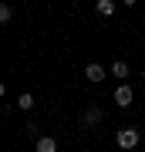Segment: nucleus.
Here are the masks:
<instances>
[{"instance_id":"f257e3e1","label":"nucleus","mask_w":145,"mask_h":152,"mask_svg":"<svg viewBox=\"0 0 145 152\" xmlns=\"http://www.w3.org/2000/svg\"><path fill=\"white\" fill-rule=\"evenodd\" d=\"M101 122H105V108H98V105H88L81 112V129H98Z\"/></svg>"},{"instance_id":"f03ea898","label":"nucleus","mask_w":145,"mask_h":152,"mask_svg":"<svg viewBox=\"0 0 145 152\" xmlns=\"http://www.w3.org/2000/svg\"><path fill=\"white\" fill-rule=\"evenodd\" d=\"M115 142H118V149H135L142 142V135H138V129H118V135H115Z\"/></svg>"},{"instance_id":"7ed1b4c3","label":"nucleus","mask_w":145,"mask_h":152,"mask_svg":"<svg viewBox=\"0 0 145 152\" xmlns=\"http://www.w3.org/2000/svg\"><path fill=\"white\" fill-rule=\"evenodd\" d=\"M111 98H115V105H118V108H128V105L135 102V91H132V85H125V81H122L118 88H115V95H111Z\"/></svg>"},{"instance_id":"20e7f679","label":"nucleus","mask_w":145,"mask_h":152,"mask_svg":"<svg viewBox=\"0 0 145 152\" xmlns=\"http://www.w3.org/2000/svg\"><path fill=\"white\" fill-rule=\"evenodd\" d=\"M85 78L98 85V81H105V78H108V71H105V64H98V61H91V64L85 68Z\"/></svg>"},{"instance_id":"39448f33","label":"nucleus","mask_w":145,"mask_h":152,"mask_svg":"<svg viewBox=\"0 0 145 152\" xmlns=\"http://www.w3.org/2000/svg\"><path fill=\"white\" fill-rule=\"evenodd\" d=\"M34 152H58V139H54V135H37Z\"/></svg>"},{"instance_id":"423d86ee","label":"nucleus","mask_w":145,"mask_h":152,"mask_svg":"<svg viewBox=\"0 0 145 152\" xmlns=\"http://www.w3.org/2000/svg\"><path fill=\"white\" fill-rule=\"evenodd\" d=\"M108 71H111V78H118V81H125V78H128L132 75V68H128V61H111V68H108Z\"/></svg>"},{"instance_id":"0eeeda50","label":"nucleus","mask_w":145,"mask_h":152,"mask_svg":"<svg viewBox=\"0 0 145 152\" xmlns=\"http://www.w3.org/2000/svg\"><path fill=\"white\" fill-rule=\"evenodd\" d=\"M115 10H118L115 0H98V4H95V14H101V17H111Z\"/></svg>"},{"instance_id":"6e6552de","label":"nucleus","mask_w":145,"mask_h":152,"mask_svg":"<svg viewBox=\"0 0 145 152\" xmlns=\"http://www.w3.org/2000/svg\"><path fill=\"white\" fill-rule=\"evenodd\" d=\"M17 108H20V112H31L34 108V95L31 91H20V95H17Z\"/></svg>"},{"instance_id":"1a4fd4ad","label":"nucleus","mask_w":145,"mask_h":152,"mask_svg":"<svg viewBox=\"0 0 145 152\" xmlns=\"http://www.w3.org/2000/svg\"><path fill=\"white\" fill-rule=\"evenodd\" d=\"M10 17H14V7L0 0V27H4V24H10Z\"/></svg>"},{"instance_id":"9d476101","label":"nucleus","mask_w":145,"mask_h":152,"mask_svg":"<svg viewBox=\"0 0 145 152\" xmlns=\"http://www.w3.org/2000/svg\"><path fill=\"white\" fill-rule=\"evenodd\" d=\"M4 95H7V85H4V81H0V98H4Z\"/></svg>"},{"instance_id":"9b49d317","label":"nucleus","mask_w":145,"mask_h":152,"mask_svg":"<svg viewBox=\"0 0 145 152\" xmlns=\"http://www.w3.org/2000/svg\"><path fill=\"white\" fill-rule=\"evenodd\" d=\"M142 81H145V71H142Z\"/></svg>"}]
</instances>
